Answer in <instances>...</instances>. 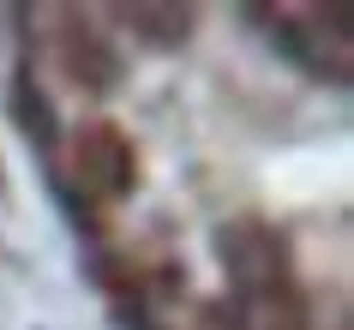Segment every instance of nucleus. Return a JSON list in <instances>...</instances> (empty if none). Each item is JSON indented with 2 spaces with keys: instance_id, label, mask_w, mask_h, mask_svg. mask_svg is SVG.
I'll list each match as a JSON object with an SVG mask.
<instances>
[{
  "instance_id": "nucleus-1",
  "label": "nucleus",
  "mask_w": 354,
  "mask_h": 330,
  "mask_svg": "<svg viewBox=\"0 0 354 330\" xmlns=\"http://www.w3.org/2000/svg\"><path fill=\"white\" fill-rule=\"evenodd\" d=\"M216 253H223L228 276H234V288L246 294H277L295 282L288 271V246H282L277 228H264V222H228L223 235H216Z\"/></svg>"
},
{
  "instance_id": "nucleus-2",
  "label": "nucleus",
  "mask_w": 354,
  "mask_h": 330,
  "mask_svg": "<svg viewBox=\"0 0 354 330\" xmlns=\"http://www.w3.org/2000/svg\"><path fill=\"white\" fill-rule=\"evenodd\" d=\"M73 181L91 186L96 199H127L138 186V156H132V138L114 120H84L73 132Z\"/></svg>"
},
{
  "instance_id": "nucleus-3",
  "label": "nucleus",
  "mask_w": 354,
  "mask_h": 330,
  "mask_svg": "<svg viewBox=\"0 0 354 330\" xmlns=\"http://www.w3.org/2000/svg\"><path fill=\"white\" fill-rule=\"evenodd\" d=\"M55 60H60V73L73 78L78 91H91V96H109L114 84H120V55H114V42L102 37L91 19H78V12H60Z\"/></svg>"
},
{
  "instance_id": "nucleus-4",
  "label": "nucleus",
  "mask_w": 354,
  "mask_h": 330,
  "mask_svg": "<svg viewBox=\"0 0 354 330\" xmlns=\"http://www.w3.org/2000/svg\"><path fill=\"white\" fill-rule=\"evenodd\" d=\"M6 114H12V127L30 138L37 150H55L60 145V114H55V102L37 91V78L24 73H12V91H6Z\"/></svg>"
},
{
  "instance_id": "nucleus-5",
  "label": "nucleus",
  "mask_w": 354,
  "mask_h": 330,
  "mask_svg": "<svg viewBox=\"0 0 354 330\" xmlns=\"http://www.w3.org/2000/svg\"><path fill=\"white\" fill-rule=\"evenodd\" d=\"M114 19L138 30L150 48H180L192 37V6H156V0H138V6H114Z\"/></svg>"
},
{
  "instance_id": "nucleus-6",
  "label": "nucleus",
  "mask_w": 354,
  "mask_h": 330,
  "mask_svg": "<svg viewBox=\"0 0 354 330\" xmlns=\"http://www.w3.org/2000/svg\"><path fill=\"white\" fill-rule=\"evenodd\" d=\"M241 330H306V300H300V288L288 282L277 294H246L241 300Z\"/></svg>"
},
{
  "instance_id": "nucleus-7",
  "label": "nucleus",
  "mask_w": 354,
  "mask_h": 330,
  "mask_svg": "<svg viewBox=\"0 0 354 330\" xmlns=\"http://www.w3.org/2000/svg\"><path fill=\"white\" fill-rule=\"evenodd\" d=\"M120 330H162V324H156L145 306H120Z\"/></svg>"
}]
</instances>
